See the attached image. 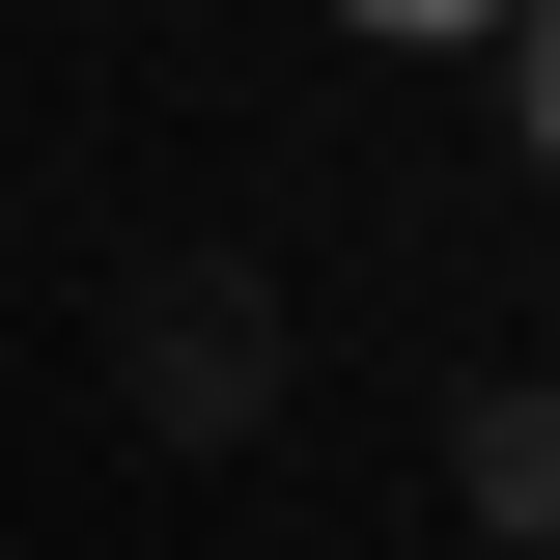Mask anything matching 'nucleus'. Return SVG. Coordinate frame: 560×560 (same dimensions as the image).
<instances>
[{"label": "nucleus", "mask_w": 560, "mask_h": 560, "mask_svg": "<svg viewBox=\"0 0 560 560\" xmlns=\"http://www.w3.org/2000/svg\"><path fill=\"white\" fill-rule=\"evenodd\" d=\"M448 504H477V533H560V393H477V420H448Z\"/></svg>", "instance_id": "obj_1"}, {"label": "nucleus", "mask_w": 560, "mask_h": 560, "mask_svg": "<svg viewBox=\"0 0 560 560\" xmlns=\"http://www.w3.org/2000/svg\"><path fill=\"white\" fill-rule=\"evenodd\" d=\"M337 28H364V57H477L504 0H337Z\"/></svg>", "instance_id": "obj_2"}, {"label": "nucleus", "mask_w": 560, "mask_h": 560, "mask_svg": "<svg viewBox=\"0 0 560 560\" xmlns=\"http://www.w3.org/2000/svg\"><path fill=\"white\" fill-rule=\"evenodd\" d=\"M504 113H533V168H560V0H504Z\"/></svg>", "instance_id": "obj_3"}]
</instances>
